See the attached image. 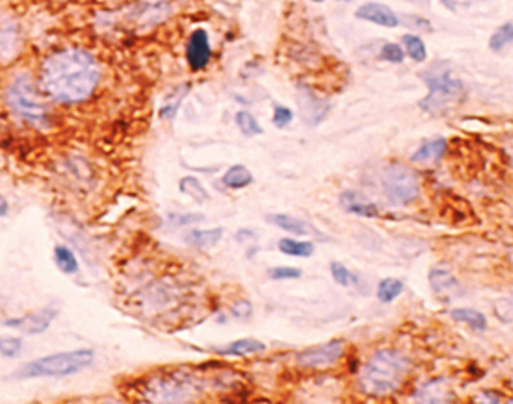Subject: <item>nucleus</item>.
Returning <instances> with one entry per match:
<instances>
[{
    "label": "nucleus",
    "mask_w": 513,
    "mask_h": 404,
    "mask_svg": "<svg viewBox=\"0 0 513 404\" xmlns=\"http://www.w3.org/2000/svg\"><path fill=\"white\" fill-rule=\"evenodd\" d=\"M99 77V65L89 51L64 48L48 55L41 64L40 91L55 103L75 105L92 94Z\"/></svg>",
    "instance_id": "1"
},
{
    "label": "nucleus",
    "mask_w": 513,
    "mask_h": 404,
    "mask_svg": "<svg viewBox=\"0 0 513 404\" xmlns=\"http://www.w3.org/2000/svg\"><path fill=\"white\" fill-rule=\"evenodd\" d=\"M410 359L395 349L373 353L359 372L358 387L366 396H390L402 386L409 373Z\"/></svg>",
    "instance_id": "2"
},
{
    "label": "nucleus",
    "mask_w": 513,
    "mask_h": 404,
    "mask_svg": "<svg viewBox=\"0 0 513 404\" xmlns=\"http://www.w3.org/2000/svg\"><path fill=\"white\" fill-rule=\"evenodd\" d=\"M421 77L426 82L428 96L421 99L419 106L428 113L441 115V113L450 112L453 106L464 99L465 88L460 79L453 77L451 67L447 62H434L428 71L421 72Z\"/></svg>",
    "instance_id": "3"
},
{
    "label": "nucleus",
    "mask_w": 513,
    "mask_h": 404,
    "mask_svg": "<svg viewBox=\"0 0 513 404\" xmlns=\"http://www.w3.org/2000/svg\"><path fill=\"white\" fill-rule=\"evenodd\" d=\"M94 359L92 349H74V351H62L55 355L41 356V358L27 362L21 366L12 379H40V377H68L79 373L89 366Z\"/></svg>",
    "instance_id": "4"
},
{
    "label": "nucleus",
    "mask_w": 513,
    "mask_h": 404,
    "mask_svg": "<svg viewBox=\"0 0 513 404\" xmlns=\"http://www.w3.org/2000/svg\"><path fill=\"white\" fill-rule=\"evenodd\" d=\"M5 103L14 115L29 125L44 127L48 123V110L29 75L21 74L10 82L5 91Z\"/></svg>",
    "instance_id": "5"
},
{
    "label": "nucleus",
    "mask_w": 513,
    "mask_h": 404,
    "mask_svg": "<svg viewBox=\"0 0 513 404\" xmlns=\"http://www.w3.org/2000/svg\"><path fill=\"white\" fill-rule=\"evenodd\" d=\"M383 190L395 205H407L419 195V181L414 171L404 164H390L383 171Z\"/></svg>",
    "instance_id": "6"
},
{
    "label": "nucleus",
    "mask_w": 513,
    "mask_h": 404,
    "mask_svg": "<svg viewBox=\"0 0 513 404\" xmlns=\"http://www.w3.org/2000/svg\"><path fill=\"white\" fill-rule=\"evenodd\" d=\"M342 353H344V341L334 339V341L324 342L320 346H313V348L298 353L296 359L298 365L303 368H324V366L334 365L341 358Z\"/></svg>",
    "instance_id": "7"
},
{
    "label": "nucleus",
    "mask_w": 513,
    "mask_h": 404,
    "mask_svg": "<svg viewBox=\"0 0 513 404\" xmlns=\"http://www.w3.org/2000/svg\"><path fill=\"white\" fill-rule=\"evenodd\" d=\"M55 317H57V310L44 308V310L36 312V314L24 315V317L19 318H9L3 324H5V327H14L17 331L24 332V334H43L44 331H48Z\"/></svg>",
    "instance_id": "8"
},
{
    "label": "nucleus",
    "mask_w": 513,
    "mask_h": 404,
    "mask_svg": "<svg viewBox=\"0 0 513 404\" xmlns=\"http://www.w3.org/2000/svg\"><path fill=\"white\" fill-rule=\"evenodd\" d=\"M211 60V43L204 29H195L187 43V62L192 71H202Z\"/></svg>",
    "instance_id": "9"
},
{
    "label": "nucleus",
    "mask_w": 513,
    "mask_h": 404,
    "mask_svg": "<svg viewBox=\"0 0 513 404\" xmlns=\"http://www.w3.org/2000/svg\"><path fill=\"white\" fill-rule=\"evenodd\" d=\"M298 103H300L301 108V116L303 120H306L310 125H318L320 122H324L325 116L330 112V105H328L325 99L318 98L313 91H310L308 88H301L300 96H298Z\"/></svg>",
    "instance_id": "10"
},
{
    "label": "nucleus",
    "mask_w": 513,
    "mask_h": 404,
    "mask_svg": "<svg viewBox=\"0 0 513 404\" xmlns=\"http://www.w3.org/2000/svg\"><path fill=\"white\" fill-rule=\"evenodd\" d=\"M430 284L434 293L447 301L464 293L458 281L455 279L453 273L447 266H434L430 270Z\"/></svg>",
    "instance_id": "11"
},
{
    "label": "nucleus",
    "mask_w": 513,
    "mask_h": 404,
    "mask_svg": "<svg viewBox=\"0 0 513 404\" xmlns=\"http://www.w3.org/2000/svg\"><path fill=\"white\" fill-rule=\"evenodd\" d=\"M356 17L363 21H368V23L378 24L383 27H397L399 26L400 19L389 5L378 2H368L363 3L358 10H356Z\"/></svg>",
    "instance_id": "12"
},
{
    "label": "nucleus",
    "mask_w": 513,
    "mask_h": 404,
    "mask_svg": "<svg viewBox=\"0 0 513 404\" xmlns=\"http://www.w3.org/2000/svg\"><path fill=\"white\" fill-rule=\"evenodd\" d=\"M267 223L277 226V228L284 229L287 233H293V235L304 236V235H313L317 238L325 240V236L321 235L320 229L315 228L310 223L303 221V219H298L291 214H284V212H274V214H267Z\"/></svg>",
    "instance_id": "13"
},
{
    "label": "nucleus",
    "mask_w": 513,
    "mask_h": 404,
    "mask_svg": "<svg viewBox=\"0 0 513 404\" xmlns=\"http://www.w3.org/2000/svg\"><path fill=\"white\" fill-rule=\"evenodd\" d=\"M339 202H341L342 209L351 212V214L363 216V218H376L378 216V207L373 202H369L365 195L358 194V192H342Z\"/></svg>",
    "instance_id": "14"
},
{
    "label": "nucleus",
    "mask_w": 513,
    "mask_h": 404,
    "mask_svg": "<svg viewBox=\"0 0 513 404\" xmlns=\"http://www.w3.org/2000/svg\"><path fill=\"white\" fill-rule=\"evenodd\" d=\"M450 389L445 383V380L441 379L426 382L414 394V399L419 401V403H447V401H450Z\"/></svg>",
    "instance_id": "15"
},
{
    "label": "nucleus",
    "mask_w": 513,
    "mask_h": 404,
    "mask_svg": "<svg viewBox=\"0 0 513 404\" xmlns=\"http://www.w3.org/2000/svg\"><path fill=\"white\" fill-rule=\"evenodd\" d=\"M222 235H224V229L222 228H212V229H190V231L185 233L183 240L185 243L192 247H197V249H211V247L218 245L221 242Z\"/></svg>",
    "instance_id": "16"
},
{
    "label": "nucleus",
    "mask_w": 513,
    "mask_h": 404,
    "mask_svg": "<svg viewBox=\"0 0 513 404\" xmlns=\"http://www.w3.org/2000/svg\"><path fill=\"white\" fill-rule=\"evenodd\" d=\"M263 349H265V344L256 339H236L224 348H214V351L222 356H246L262 353Z\"/></svg>",
    "instance_id": "17"
},
{
    "label": "nucleus",
    "mask_w": 513,
    "mask_h": 404,
    "mask_svg": "<svg viewBox=\"0 0 513 404\" xmlns=\"http://www.w3.org/2000/svg\"><path fill=\"white\" fill-rule=\"evenodd\" d=\"M445 149H447V140L445 137H438L434 140H426L416 153L410 156V160L416 161V163H426V161H438L441 160V156L445 154Z\"/></svg>",
    "instance_id": "18"
},
{
    "label": "nucleus",
    "mask_w": 513,
    "mask_h": 404,
    "mask_svg": "<svg viewBox=\"0 0 513 404\" xmlns=\"http://www.w3.org/2000/svg\"><path fill=\"white\" fill-rule=\"evenodd\" d=\"M253 181V173L245 166V164H233L228 168L224 175H222V184L228 188L238 190V188L248 187Z\"/></svg>",
    "instance_id": "19"
},
{
    "label": "nucleus",
    "mask_w": 513,
    "mask_h": 404,
    "mask_svg": "<svg viewBox=\"0 0 513 404\" xmlns=\"http://www.w3.org/2000/svg\"><path fill=\"white\" fill-rule=\"evenodd\" d=\"M451 318L457 322H465L474 331H484L488 327V320H486L484 314L474 310V308H455V310H451Z\"/></svg>",
    "instance_id": "20"
},
{
    "label": "nucleus",
    "mask_w": 513,
    "mask_h": 404,
    "mask_svg": "<svg viewBox=\"0 0 513 404\" xmlns=\"http://www.w3.org/2000/svg\"><path fill=\"white\" fill-rule=\"evenodd\" d=\"M55 264L64 274H75L79 270V262L75 253L68 247L57 245L53 250Z\"/></svg>",
    "instance_id": "21"
},
{
    "label": "nucleus",
    "mask_w": 513,
    "mask_h": 404,
    "mask_svg": "<svg viewBox=\"0 0 513 404\" xmlns=\"http://www.w3.org/2000/svg\"><path fill=\"white\" fill-rule=\"evenodd\" d=\"M279 250L291 257H310L313 255L315 245L311 242H300L294 238H280L277 243Z\"/></svg>",
    "instance_id": "22"
},
{
    "label": "nucleus",
    "mask_w": 513,
    "mask_h": 404,
    "mask_svg": "<svg viewBox=\"0 0 513 404\" xmlns=\"http://www.w3.org/2000/svg\"><path fill=\"white\" fill-rule=\"evenodd\" d=\"M178 187H180V192H183L185 195L194 199L197 204H205V202L209 201V192L205 190L204 185H202L195 177L181 178Z\"/></svg>",
    "instance_id": "23"
},
{
    "label": "nucleus",
    "mask_w": 513,
    "mask_h": 404,
    "mask_svg": "<svg viewBox=\"0 0 513 404\" xmlns=\"http://www.w3.org/2000/svg\"><path fill=\"white\" fill-rule=\"evenodd\" d=\"M404 291V283L395 277H385V279L380 281L378 291H376V296L382 303H390V301L395 300L397 296H400Z\"/></svg>",
    "instance_id": "24"
},
{
    "label": "nucleus",
    "mask_w": 513,
    "mask_h": 404,
    "mask_svg": "<svg viewBox=\"0 0 513 404\" xmlns=\"http://www.w3.org/2000/svg\"><path fill=\"white\" fill-rule=\"evenodd\" d=\"M235 122L245 137H253V136H260V134H263V129L260 127V123L256 122L255 116H253L250 112H246V110H239V112L236 113Z\"/></svg>",
    "instance_id": "25"
},
{
    "label": "nucleus",
    "mask_w": 513,
    "mask_h": 404,
    "mask_svg": "<svg viewBox=\"0 0 513 404\" xmlns=\"http://www.w3.org/2000/svg\"><path fill=\"white\" fill-rule=\"evenodd\" d=\"M402 43H404V47H406L407 55H409L414 62L426 60V57H428L426 45H424V41L421 40L419 36H416V34H404Z\"/></svg>",
    "instance_id": "26"
},
{
    "label": "nucleus",
    "mask_w": 513,
    "mask_h": 404,
    "mask_svg": "<svg viewBox=\"0 0 513 404\" xmlns=\"http://www.w3.org/2000/svg\"><path fill=\"white\" fill-rule=\"evenodd\" d=\"M513 41V23H505L489 38V48L492 51H501L503 48Z\"/></svg>",
    "instance_id": "27"
},
{
    "label": "nucleus",
    "mask_w": 513,
    "mask_h": 404,
    "mask_svg": "<svg viewBox=\"0 0 513 404\" xmlns=\"http://www.w3.org/2000/svg\"><path fill=\"white\" fill-rule=\"evenodd\" d=\"M187 91H188V88H185L183 91H181V88H178L176 91L173 92V94L168 96V99L164 101V105L161 106V112H159L161 118L173 120L174 116H176L178 108H180V105H181V101H183Z\"/></svg>",
    "instance_id": "28"
},
{
    "label": "nucleus",
    "mask_w": 513,
    "mask_h": 404,
    "mask_svg": "<svg viewBox=\"0 0 513 404\" xmlns=\"http://www.w3.org/2000/svg\"><path fill=\"white\" fill-rule=\"evenodd\" d=\"M330 273H332V277L335 279V283L341 284V286H344V288H347L351 283H356V281H358V277H356L354 274H351V270H349L344 264L337 262V260L330 262Z\"/></svg>",
    "instance_id": "29"
},
{
    "label": "nucleus",
    "mask_w": 513,
    "mask_h": 404,
    "mask_svg": "<svg viewBox=\"0 0 513 404\" xmlns=\"http://www.w3.org/2000/svg\"><path fill=\"white\" fill-rule=\"evenodd\" d=\"M267 276L274 281H282V279H300L303 276L301 269L298 267H289V266H279V267H270L267 270Z\"/></svg>",
    "instance_id": "30"
},
{
    "label": "nucleus",
    "mask_w": 513,
    "mask_h": 404,
    "mask_svg": "<svg viewBox=\"0 0 513 404\" xmlns=\"http://www.w3.org/2000/svg\"><path fill=\"white\" fill-rule=\"evenodd\" d=\"M380 55H382L383 60L386 62H392V64H402L404 62V50L400 45L397 43H386L383 45L382 51H380Z\"/></svg>",
    "instance_id": "31"
},
{
    "label": "nucleus",
    "mask_w": 513,
    "mask_h": 404,
    "mask_svg": "<svg viewBox=\"0 0 513 404\" xmlns=\"http://www.w3.org/2000/svg\"><path fill=\"white\" fill-rule=\"evenodd\" d=\"M21 348H23V342L17 338H2V342H0V351L3 358H14L19 355Z\"/></svg>",
    "instance_id": "32"
},
{
    "label": "nucleus",
    "mask_w": 513,
    "mask_h": 404,
    "mask_svg": "<svg viewBox=\"0 0 513 404\" xmlns=\"http://www.w3.org/2000/svg\"><path fill=\"white\" fill-rule=\"evenodd\" d=\"M293 120V112H291L287 106L284 105H276L274 106V115H272V123L276 127H286L287 123Z\"/></svg>",
    "instance_id": "33"
},
{
    "label": "nucleus",
    "mask_w": 513,
    "mask_h": 404,
    "mask_svg": "<svg viewBox=\"0 0 513 404\" xmlns=\"http://www.w3.org/2000/svg\"><path fill=\"white\" fill-rule=\"evenodd\" d=\"M252 312H253L252 303H250V301H246V300H238L231 307L233 317H236V318H248V317H252Z\"/></svg>",
    "instance_id": "34"
},
{
    "label": "nucleus",
    "mask_w": 513,
    "mask_h": 404,
    "mask_svg": "<svg viewBox=\"0 0 513 404\" xmlns=\"http://www.w3.org/2000/svg\"><path fill=\"white\" fill-rule=\"evenodd\" d=\"M170 221L174 223L176 226H183V225H192V223H198L204 221V214H171Z\"/></svg>",
    "instance_id": "35"
},
{
    "label": "nucleus",
    "mask_w": 513,
    "mask_h": 404,
    "mask_svg": "<svg viewBox=\"0 0 513 404\" xmlns=\"http://www.w3.org/2000/svg\"><path fill=\"white\" fill-rule=\"evenodd\" d=\"M482 397H486L484 401H488V403H499V394L492 392V390H486V392H482Z\"/></svg>",
    "instance_id": "36"
},
{
    "label": "nucleus",
    "mask_w": 513,
    "mask_h": 404,
    "mask_svg": "<svg viewBox=\"0 0 513 404\" xmlns=\"http://www.w3.org/2000/svg\"><path fill=\"white\" fill-rule=\"evenodd\" d=\"M235 238L238 240V242H243V238H255V236L252 235V231H246V229H241V231L236 233Z\"/></svg>",
    "instance_id": "37"
},
{
    "label": "nucleus",
    "mask_w": 513,
    "mask_h": 404,
    "mask_svg": "<svg viewBox=\"0 0 513 404\" xmlns=\"http://www.w3.org/2000/svg\"><path fill=\"white\" fill-rule=\"evenodd\" d=\"M441 3H443L445 7H447L448 10H457V5H455V0H441Z\"/></svg>",
    "instance_id": "38"
},
{
    "label": "nucleus",
    "mask_w": 513,
    "mask_h": 404,
    "mask_svg": "<svg viewBox=\"0 0 513 404\" xmlns=\"http://www.w3.org/2000/svg\"><path fill=\"white\" fill-rule=\"evenodd\" d=\"M0 216H2V218H5L7 216V202L3 201V199H2V207H0Z\"/></svg>",
    "instance_id": "39"
},
{
    "label": "nucleus",
    "mask_w": 513,
    "mask_h": 404,
    "mask_svg": "<svg viewBox=\"0 0 513 404\" xmlns=\"http://www.w3.org/2000/svg\"><path fill=\"white\" fill-rule=\"evenodd\" d=\"M337 2H351V0H337Z\"/></svg>",
    "instance_id": "40"
},
{
    "label": "nucleus",
    "mask_w": 513,
    "mask_h": 404,
    "mask_svg": "<svg viewBox=\"0 0 513 404\" xmlns=\"http://www.w3.org/2000/svg\"><path fill=\"white\" fill-rule=\"evenodd\" d=\"M311 2H324V0H311Z\"/></svg>",
    "instance_id": "41"
},
{
    "label": "nucleus",
    "mask_w": 513,
    "mask_h": 404,
    "mask_svg": "<svg viewBox=\"0 0 513 404\" xmlns=\"http://www.w3.org/2000/svg\"><path fill=\"white\" fill-rule=\"evenodd\" d=\"M508 403H510V404H513V399H510V401H508Z\"/></svg>",
    "instance_id": "42"
}]
</instances>
